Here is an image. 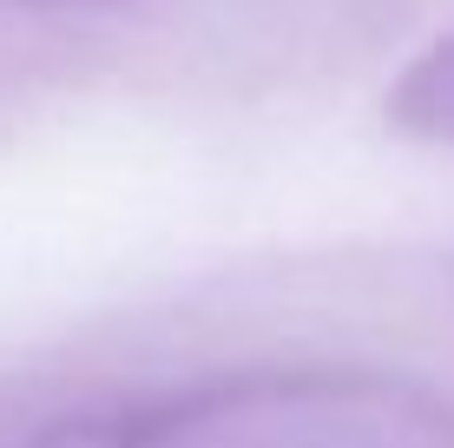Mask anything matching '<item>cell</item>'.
Listing matches in <instances>:
<instances>
[{"label":"cell","instance_id":"cell-1","mask_svg":"<svg viewBox=\"0 0 454 448\" xmlns=\"http://www.w3.org/2000/svg\"><path fill=\"white\" fill-rule=\"evenodd\" d=\"M388 119H395L402 132H415V138L454 145V34H442L395 80V92H388Z\"/></svg>","mask_w":454,"mask_h":448}]
</instances>
